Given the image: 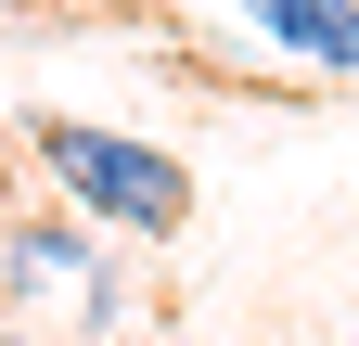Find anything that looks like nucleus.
<instances>
[{
  "label": "nucleus",
  "instance_id": "f03ea898",
  "mask_svg": "<svg viewBox=\"0 0 359 346\" xmlns=\"http://www.w3.org/2000/svg\"><path fill=\"white\" fill-rule=\"evenodd\" d=\"M231 13L269 52H295L308 77H359V0H231Z\"/></svg>",
  "mask_w": 359,
  "mask_h": 346
},
{
  "label": "nucleus",
  "instance_id": "20e7f679",
  "mask_svg": "<svg viewBox=\"0 0 359 346\" xmlns=\"http://www.w3.org/2000/svg\"><path fill=\"white\" fill-rule=\"evenodd\" d=\"M0 346H13V333H0Z\"/></svg>",
  "mask_w": 359,
  "mask_h": 346
},
{
  "label": "nucleus",
  "instance_id": "39448f33",
  "mask_svg": "<svg viewBox=\"0 0 359 346\" xmlns=\"http://www.w3.org/2000/svg\"><path fill=\"white\" fill-rule=\"evenodd\" d=\"M346 346H359V333H346Z\"/></svg>",
  "mask_w": 359,
  "mask_h": 346
},
{
  "label": "nucleus",
  "instance_id": "f257e3e1",
  "mask_svg": "<svg viewBox=\"0 0 359 346\" xmlns=\"http://www.w3.org/2000/svg\"><path fill=\"white\" fill-rule=\"evenodd\" d=\"M39 167L65 180V205L90 231H193V167H180L167 141H128V128H77V116H39Z\"/></svg>",
  "mask_w": 359,
  "mask_h": 346
},
{
  "label": "nucleus",
  "instance_id": "7ed1b4c3",
  "mask_svg": "<svg viewBox=\"0 0 359 346\" xmlns=\"http://www.w3.org/2000/svg\"><path fill=\"white\" fill-rule=\"evenodd\" d=\"M0 270H13V295H77V282H103V256L65 219H26V231H0Z\"/></svg>",
  "mask_w": 359,
  "mask_h": 346
}]
</instances>
